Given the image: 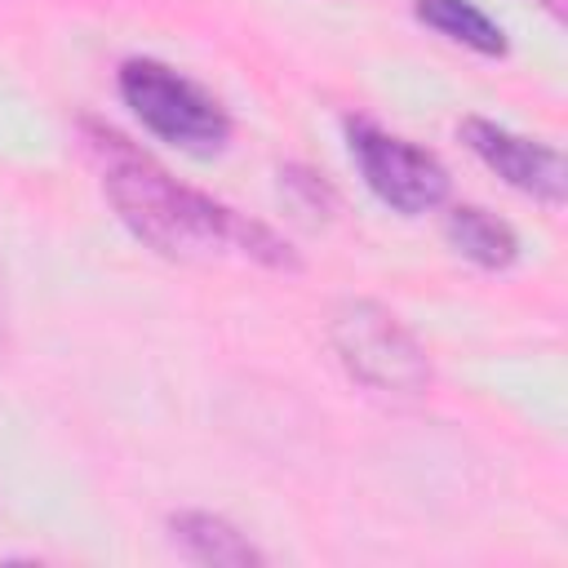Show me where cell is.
<instances>
[{
    "label": "cell",
    "mask_w": 568,
    "mask_h": 568,
    "mask_svg": "<svg viewBox=\"0 0 568 568\" xmlns=\"http://www.w3.org/2000/svg\"><path fill=\"white\" fill-rule=\"evenodd\" d=\"M462 142L515 191L541 200V204H564V155L546 142H528L493 120H462Z\"/></svg>",
    "instance_id": "obj_5"
},
{
    "label": "cell",
    "mask_w": 568,
    "mask_h": 568,
    "mask_svg": "<svg viewBox=\"0 0 568 568\" xmlns=\"http://www.w3.org/2000/svg\"><path fill=\"white\" fill-rule=\"evenodd\" d=\"M417 18L426 27H435L439 36H448V40H457L484 58L506 53V31L484 9H475L470 0H417Z\"/></svg>",
    "instance_id": "obj_8"
},
{
    "label": "cell",
    "mask_w": 568,
    "mask_h": 568,
    "mask_svg": "<svg viewBox=\"0 0 568 568\" xmlns=\"http://www.w3.org/2000/svg\"><path fill=\"white\" fill-rule=\"evenodd\" d=\"M120 98L124 106L164 142L182 146V151H217L231 138V120L217 106V98H209L200 84H191L186 75H178L164 62L151 58H133L120 67Z\"/></svg>",
    "instance_id": "obj_2"
},
{
    "label": "cell",
    "mask_w": 568,
    "mask_h": 568,
    "mask_svg": "<svg viewBox=\"0 0 568 568\" xmlns=\"http://www.w3.org/2000/svg\"><path fill=\"white\" fill-rule=\"evenodd\" d=\"M346 142H351V160L364 173L368 191L382 204H390L395 213L413 217V213H426V209L444 204L448 169L430 151L404 142V138H395V133H386V129H377L368 120H351L346 124Z\"/></svg>",
    "instance_id": "obj_4"
},
{
    "label": "cell",
    "mask_w": 568,
    "mask_h": 568,
    "mask_svg": "<svg viewBox=\"0 0 568 568\" xmlns=\"http://www.w3.org/2000/svg\"><path fill=\"white\" fill-rule=\"evenodd\" d=\"M169 532H173V546L195 559V564H217V568H248V564H262L257 546L231 528L226 519L217 515H204V510H182L169 519Z\"/></svg>",
    "instance_id": "obj_6"
},
{
    "label": "cell",
    "mask_w": 568,
    "mask_h": 568,
    "mask_svg": "<svg viewBox=\"0 0 568 568\" xmlns=\"http://www.w3.org/2000/svg\"><path fill=\"white\" fill-rule=\"evenodd\" d=\"M106 164L102 186L124 217V226L146 240L151 248L169 257H213V253H240L262 266H297L284 240H275L262 222L240 217L235 209L173 182L164 169H155L146 155L129 151L120 138H98Z\"/></svg>",
    "instance_id": "obj_1"
},
{
    "label": "cell",
    "mask_w": 568,
    "mask_h": 568,
    "mask_svg": "<svg viewBox=\"0 0 568 568\" xmlns=\"http://www.w3.org/2000/svg\"><path fill=\"white\" fill-rule=\"evenodd\" d=\"M333 346L351 377H359L373 390L417 395L430 382L426 351L413 342V333L377 302H346L333 315Z\"/></svg>",
    "instance_id": "obj_3"
},
{
    "label": "cell",
    "mask_w": 568,
    "mask_h": 568,
    "mask_svg": "<svg viewBox=\"0 0 568 568\" xmlns=\"http://www.w3.org/2000/svg\"><path fill=\"white\" fill-rule=\"evenodd\" d=\"M448 244L462 253V257H470L475 266H488V271H501V266H510L515 257H519V240H515V231L501 222V217H493V213H484V209H475V204H457L453 213H448Z\"/></svg>",
    "instance_id": "obj_7"
}]
</instances>
